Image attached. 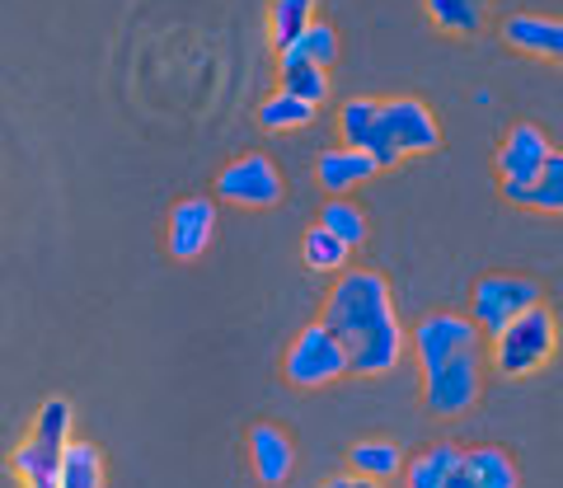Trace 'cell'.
I'll return each mask as SVG.
<instances>
[{
  "instance_id": "cell-1",
  "label": "cell",
  "mask_w": 563,
  "mask_h": 488,
  "mask_svg": "<svg viewBox=\"0 0 563 488\" xmlns=\"http://www.w3.org/2000/svg\"><path fill=\"white\" fill-rule=\"evenodd\" d=\"M324 324L343 339L357 376H390L409 353L395 291L372 268H343L324 296Z\"/></svg>"
},
{
  "instance_id": "cell-2",
  "label": "cell",
  "mask_w": 563,
  "mask_h": 488,
  "mask_svg": "<svg viewBox=\"0 0 563 488\" xmlns=\"http://www.w3.org/2000/svg\"><path fill=\"white\" fill-rule=\"evenodd\" d=\"M70 432H76V409H70L66 395H47L38 413H33L29 437L10 451V469L20 488H57L62 475V451L70 446Z\"/></svg>"
},
{
  "instance_id": "cell-3",
  "label": "cell",
  "mask_w": 563,
  "mask_h": 488,
  "mask_svg": "<svg viewBox=\"0 0 563 488\" xmlns=\"http://www.w3.org/2000/svg\"><path fill=\"white\" fill-rule=\"evenodd\" d=\"M559 353V320L550 306H531L526 315H517L507 329L488 339V366L507 380H526L544 371Z\"/></svg>"
},
{
  "instance_id": "cell-4",
  "label": "cell",
  "mask_w": 563,
  "mask_h": 488,
  "mask_svg": "<svg viewBox=\"0 0 563 488\" xmlns=\"http://www.w3.org/2000/svg\"><path fill=\"white\" fill-rule=\"evenodd\" d=\"M437 146H442V127H437L428 103L413 95L380 99V122H376V142H372V155L380 169H395L399 160H413V155H432Z\"/></svg>"
},
{
  "instance_id": "cell-5",
  "label": "cell",
  "mask_w": 563,
  "mask_h": 488,
  "mask_svg": "<svg viewBox=\"0 0 563 488\" xmlns=\"http://www.w3.org/2000/svg\"><path fill=\"white\" fill-rule=\"evenodd\" d=\"M347 371H352L347 347L324 320L306 324L301 334L291 339L287 357H282V376H287L296 390H324V386H333V380H343Z\"/></svg>"
},
{
  "instance_id": "cell-6",
  "label": "cell",
  "mask_w": 563,
  "mask_h": 488,
  "mask_svg": "<svg viewBox=\"0 0 563 488\" xmlns=\"http://www.w3.org/2000/svg\"><path fill=\"white\" fill-rule=\"evenodd\" d=\"M484 366L488 353L484 347H470V353H455L451 362L422 371V404L437 418H455V413H470L484 395Z\"/></svg>"
},
{
  "instance_id": "cell-7",
  "label": "cell",
  "mask_w": 563,
  "mask_h": 488,
  "mask_svg": "<svg viewBox=\"0 0 563 488\" xmlns=\"http://www.w3.org/2000/svg\"><path fill=\"white\" fill-rule=\"evenodd\" d=\"M531 306H544V287L526 273H488L470 291V320L479 324L488 339L512 324L517 315H526Z\"/></svg>"
},
{
  "instance_id": "cell-8",
  "label": "cell",
  "mask_w": 563,
  "mask_h": 488,
  "mask_svg": "<svg viewBox=\"0 0 563 488\" xmlns=\"http://www.w3.org/2000/svg\"><path fill=\"white\" fill-rule=\"evenodd\" d=\"M550 155H554V146H550V136H544L536 122H517V127L503 136V146H498V155H493V165H498V179H503L507 202H521V193L540 179V169H544Z\"/></svg>"
},
{
  "instance_id": "cell-9",
  "label": "cell",
  "mask_w": 563,
  "mask_h": 488,
  "mask_svg": "<svg viewBox=\"0 0 563 488\" xmlns=\"http://www.w3.org/2000/svg\"><path fill=\"white\" fill-rule=\"evenodd\" d=\"M287 184H282V169L268 160V155H240L217 174V198L231 207H250V212H263V207H277Z\"/></svg>"
},
{
  "instance_id": "cell-10",
  "label": "cell",
  "mask_w": 563,
  "mask_h": 488,
  "mask_svg": "<svg viewBox=\"0 0 563 488\" xmlns=\"http://www.w3.org/2000/svg\"><path fill=\"white\" fill-rule=\"evenodd\" d=\"M484 329L474 324L470 315H451V310H437V315L422 320L413 334H409V347L418 357V371H432V366L451 362L455 353H470V347H484Z\"/></svg>"
},
{
  "instance_id": "cell-11",
  "label": "cell",
  "mask_w": 563,
  "mask_h": 488,
  "mask_svg": "<svg viewBox=\"0 0 563 488\" xmlns=\"http://www.w3.org/2000/svg\"><path fill=\"white\" fill-rule=\"evenodd\" d=\"M217 240V202L211 198H184L169 207L165 221V249L179 264H192V258L207 254V244Z\"/></svg>"
},
{
  "instance_id": "cell-12",
  "label": "cell",
  "mask_w": 563,
  "mask_h": 488,
  "mask_svg": "<svg viewBox=\"0 0 563 488\" xmlns=\"http://www.w3.org/2000/svg\"><path fill=\"white\" fill-rule=\"evenodd\" d=\"M503 43L526 52V57L563 66V20H554V14H507Z\"/></svg>"
},
{
  "instance_id": "cell-13",
  "label": "cell",
  "mask_w": 563,
  "mask_h": 488,
  "mask_svg": "<svg viewBox=\"0 0 563 488\" xmlns=\"http://www.w3.org/2000/svg\"><path fill=\"white\" fill-rule=\"evenodd\" d=\"M250 465H254V475H258L263 488H282L291 479V469H296L291 437L282 428H273V423H254L250 428Z\"/></svg>"
},
{
  "instance_id": "cell-14",
  "label": "cell",
  "mask_w": 563,
  "mask_h": 488,
  "mask_svg": "<svg viewBox=\"0 0 563 488\" xmlns=\"http://www.w3.org/2000/svg\"><path fill=\"white\" fill-rule=\"evenodd\" d=\"M380 165L372 151H352V146H339V151H324L320 155V169H314V179L329 198H347L352 188H362L366 179H376Z\"/></svg>"
},
{
  "instance_id": "cell-15",
  "label": "cell",
  "mask_w": 563,
  "mask_h": 488,
  "mask_svg": "<svg viewBox=\"0 0 563 488\" xmlns=\"http://www.w3.org/2000/svg\"><path fill=\"white\" fill-rule=\"evenodd\" d=\"M455 488H517V461L503 446L461 451L455 465Z\"/></svg>"
},
{
  "instance_id": "cell-16",
  "label": "cell",
  "mask_w": 563,
  "mask_h": 488,
  "mask_svg": "<svg viewBox=\"0 0 563 488\" xmlns=\"http://www.w3.org/2000/svg\"><path fill=\"white\" fill-rule=\"evenodd\" d=\"M455 465H461V446L437 442V446L418 451V456L404 465L399 484L404 488H455Z\"/></svg>"
},
{
  "instance_id": "cell-17",
  "label": "cell",
  "mask_w": 563,
  "mask_h": 488,
  "mask_svg": "<svg viewBox=\"0 0 563 488\" xmlns=\"http://www.w3.org/2000/svg\"><path fill=\"white\" fill-rule=\"evenodd\" d=\"M57 488H109V469H103V451L95 442L70 437V446L62 451V475Z\"/></svg>"
},
{
  "instance_id": "cell-18",
  "label": "cell",
  "mask_w": 563,
  "mask_h": 488,
  "mask_svg": "<svg viewBox=\"0 0 563 488\" xmlns=\"http://www.w3.org/2000/svg\"><path fill=\"white\" fill-rule=\"evenodd\" d=\"M404 465H409V456H404L395 442H380V437L357 442V446L347 451V469H357V475H366V479H380V484L399 479Z\"/></svg>"
},
{
  "instance_id": "cell-19",
  "label": "cell",
  "mask_w": 563,
  "mask_h": 488,
  "mask_svg": "<svg viewBox=\"0 0 563 488\" xmlns=\"http://www.w3.org/2000/svg\"><path fill=\"white\" fill-rule=\"evenodd\" d=\"M314 103L310 99H301V95H291V90H277V95H268L258 103V127L263 132H301V127H310L314 122Z\"/></svg>"
},
{
  "instance_id": "cell-20",
  "label": "cell",
  "mask_w": 563,
  "mask_h": 488,
  "mask_svg": "<svg viewBox=\"0 0 563 488\" xmlns=\"http://www.w3.org/2000/svg\"><path fill=\"white\" fill-rule=\"evenodd\" d=\"M428 20L451 38H474L488 20V0H428Z\"/></svg>"
},
{
  "instance_id": "cell-21",
  "label": "cell",
  "mask_w": 563,
  "mask_h": 488,
  "mask_svg": "<svg viewBox=\"0 0 563 488\" xmlns=\"http://www.w3.org/2000/svg\"><path fill=\"white\" fill-rule=\"evenodd\" d=\"M347 258H352V244H343L339 235L329 231V225L314 221L310 231H306V240H301V264L310 273H343Z\"/></svg>"
},
{
  "instance_id": "cell-22",
  "label": "cell",
  "mask_w": 563,
  "mask_h": 488,
  "mask_svg": "<svg viewBox=\"0 0 563 488\" xmlns=\"http://www.w3.org/2000/svg\"><path fill=\"white\" fill-rule=\"evenodd\" d=\"M277 62H282V66L310 62V66H324V71H329V66L339 62V33H333L324 20H314L291 47H282V52H277Z\"/></svg>"
},
{
  "instance_id": "cell-23",
  "label": "cell",
  "mask_w": 563,
  "mask_h": 488,
  "mask_svg": "<svg viewBox=\"0 0 563 488\" xmlns=\"http://www.w3.org/2000/svg\"><path fill=\"white\" fill-rule=\"evenodd\" d=\"M314 5H320V0H273L268 5V38L277 52L291 47L314 24Z\"/></svg>"
},
{
  "instance_id": "cell-24",
  "label": "cell",
  "mask_w": 563,
  "mask_h": 488,
  "mask_svg": "<svg viewBox=\"0 0 563 488\" xmlns=\"http://www.w3.org/2000/svg\"><path fill=\"white\" fill-rule=\"evenodd\" d=\"M376 122H380V99H347L343 109H339V136H343V146L372 151Z\"/></svg>"
},
{
  "instance_id": "cell-25",
  "label": "cell",
  "mask_w": 563,
  "mask_h": 488,
  "mask_svg": "<svg viewBox=\"0 0 563 488\" xmlns=\"http://www.w3.org/2000/svg\"><path fill=\"white\" fill-rule=\"evenodd\" d=\"M517 207H531V212H544V217H563V151H554L544 160L540 179L526 188Z\"/></svg>"
},
{
  "instance_id": "cell-26",
  "label": "cell",
  "mask_w": 563,
  "mask_h": 488,
  "mask_svg": "<svg viewBox=\"0 0 563 488\" xmlns=\"http://www.w3.org/2000/svg\"><path fill=\"white\" fill-rule=\"evenodd\" d=\"M320 225H329L333 235H339L343 244H366V217H362V207L357 202H347V198H329L320 207Z\"/></svg>"
},
{
  "instance_id": "cell-27",
  "label": "cell",
  "mask_w": 563,
  "mask_h": 488,
  "mask_svg": "<svg viewBox=\"0 0 563 488\" xmlns=\"http://www.w3.org/2000/svg\"><path fill=\"white\" fill-rule=\"evenodd\" d=\"M282 90L301 95L320 109V103L329 99V71L324 66H310V62H291V66H282Z\"/></svg>"
},
{
  "instance_id": "cell-28",
  "label": "cell",
  "mask_w": 563,
  "mask_h": 488,
  "mask_svg": "<svg viewBox=\"0 0 563 488\" xmlns=\"http://www.w3.org/2000/svg\"><path fill=\"white\" fill-rule=\"evenodd\" d=\"M320 488H385L380 479H366V475H357V469H347V475H333V479H324Z\"/></svg>"
}]
</instances>
